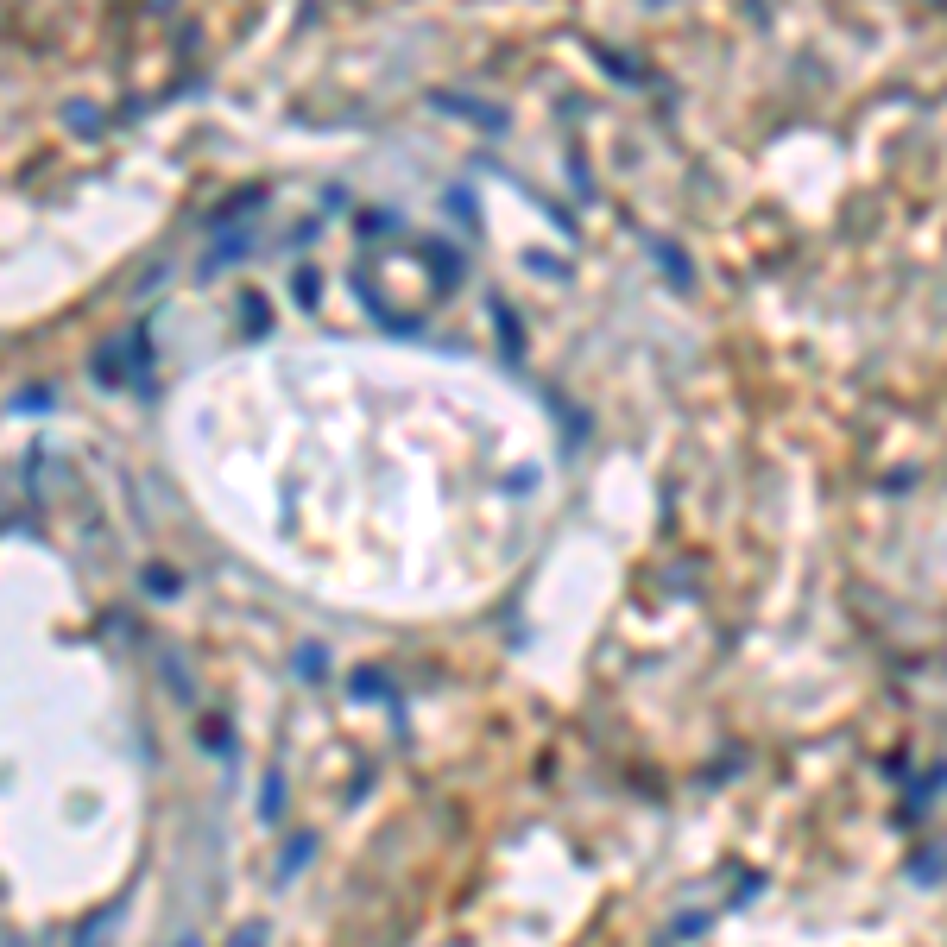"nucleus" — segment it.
<instances>
[{"mask_svg":"<svg viewBox=\"0 0 947 947\" xmlns=\"http://www.w3.org/2000/svg\"><path fill=\"white\" fill-rule=\"evenodd\" d=\"M183 947H196V942H183Z\"/></svg>","mask_w":947,"mask_h":947,"instance_id":"obj_1","label":"nucleus"}]
</instances>
